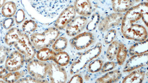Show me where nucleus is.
Masks as SVG:
<instances>
[{
	"instance_id": "f257e3e1",
	"label": "nucleus",
	"mask_w": 148,
	"mask_h": 83,
	"mask_svg": "<svg viewBox=\"0 0 148 83\" xmlns=\"http://www.w3.org/2000/svg\"><path fill=\"white\" fill-rule=\"evenodd\" d=\"M148 4L140 3L126 11L121 21V31L126 39L144 41L148 37Z\"/></svg>"
},
{
	"instance_id": "f03ea898",
	"label": "nucleus",
	"mask_w": 148,
	"mask_h": 83,
	"mask_svg": "<svg viewBox=\"0 0 148 83\" xmlns=\"http://www.w3.org/2000/svg\"><path fill=\"white\" fill-rule=\"evenodd\" d=\"M30 16L43 23L55 20L64 7L66 0H22Z\"/></svg>"
},
{
	"instance_id": "7ed1b4c3",
	"label": "nucleus",
	"mask_w": 148,
	"mask_h": 83,
	"mask_svg": "<svg viewBox=\"0 0 148 83\" xmlns=\"http://www.w3.org/2000/svg\"><path fill=\"white\" fill-rule=\"evenodd\" d=\"M5 43L8 46H13L25 57V61L29 63L36 54V49L25 33L19 29L12 28L5 35Z\"/></svg>"
},
{
	"instance_id": "20e7f679",
	"label": "nucleus",
	"mask_w": 148,
	"mask_h": 83,
	"mask_svg": "<svg viewBox=\"0 0 148 83\" xmlns=\"http://www.w3.org/2000/svg\"><path fill=\"white\" fill-rule=\"evenodd\" d=\"M102 46L97 43L92 48L83 52L72 63L70 69L71 75L78 73L94 59L98 57L101 52Z\"/></svg>"
},
{
	"instance_id": "39448f33",
	"label": "nucleus",
	"mask_w": 148,
	"mask_h": 83,
	"mask_svg": "<svg viewBox=\"0 0 148 83\" xmlns=\"http://www.w3.org/2000/svg\"><path fill=\"white\" fill-rule=\"evenodd\" d=\"M56 28H48L41 33H33L30 36L32 43L37 50L46 48L53 44L60 35Z\"/></svg>"
},
{
	"instance_id": "423d86ee",
	"label": "nucleus",
	"mask_w": 148,
	"mask_h": 83,
	"mask_svg": "<svg viewBox=\"0 0 148 83\" xmlns=\"http://www.w3.org/2000/svg\"><path fill=\"white\" fill-rule=\"evenodd\" d=\"M49 63L37 59L29 62L27 69L30 76L40 80L46 78L48 73Z\"/></svg>"
},
{
	"instance_id": "0eeeda50",
	"label": "nucleus",
	"mask_w": 148,
	"mask_h": 83,
	"mask_svg": "<svg viewBox=\"0 0 148 83\" xmlns=\"http://www.w3.org/2000/svg\"><path fill=\"white\" fill-rule=\"evenodd\" d=\"M95 41V37L92 33L84 32L73 37L69 42L71 47L79 51L88 48Z\"/></svg>"
},
{
	"instance_id": "6e6552de",
	"label": "nucleus",
	"mask_w": 148,
	"mask_h": 83,
	"mask_svg": "<svg viewBox=\"0 0 148 83\" xmlns=\"http://www.w3.org/2000/svg\"><path fill=\"white\" fill-rule=\"evenodd\" d=\"M51 83H66L67 80L66 72L63 67L54 63H49L48 73Z\"/></svg>"
},
{
	"instance_id": "1a4fd4ad",
	"label": "nucleus",
	"mask_w": 148,
	"mask_h": 83,
	"mask_svg": "<svg viewBox=\"0 0 148 83\" xmlns=\"http://www.w3.org/2000/svg\"><path fill=\"white\" fill-rule=\"evenodd\" d=\"M76 12L73 5L66 8L57 18L55 26L59 30L64 29L76 17Z\"/></svg>"
},
{
	"instance_id": "9d476101",
	"label": "nucleus",
	"mask_w": 148,
	"mask_h": 83,
	"mask_svg": "<svg viewBox=\"0 0 148 83\" xmlns=\"http://www.w3.org/2000/svg\"><path fill=\"white\" fill-rule=\"evenodd\" d=\"M148 54L132 55L127 61L123 69V72H130L147 65Z\"/></svg>"
},
{
	"instance_id": "9b49d317",
	"label": "nucleus",
	"mask_w": 148,
	"mask_h": 83,
	"mask_svg": "<svg viewBox=\"0 0 148 83\" xmlns=\"http://www.w3.org/2000/svg\"><path fill=\"white\" fill-rule=\"evenodd\" d=\"M25 61L24 56L22 53L18 51H14L6 59L5 68L10 72L16 71L23 67Z\"/></svg>"
},
{
	"instance_id": "f8f14e48",
	"label": "nucleus",
	"mask_w": 148,
	"mask_h": 83,
	"mask_svg": "<svg viewBox=\"0 0 148 83\" xmlns=\"http://www.w3.org/2000/svg\"><path fill=\"white\" fill-rule=\"evenodd\" d=\"M88 22L85 17L79 16L75 17L66 27L67 35L73 37L79 35L85 29Z\"/></svg>"
},
{
	"instance_id": "ddd939ff",
	"label": "nucleus",
	"mask_w": 148,
	"mask_h": 83,
	"mask_svg": "<svg viewBox=\"0 0 148 83\" xmlns=\"http://www.w3.org/2000/svg\"><path fill=\"white\" fill-rule=\"evenodd\" d=\"M123 15L122 13H112L103 18L98 26L99 30L105 32L111 28L117 26L121 23Z\"/></svg>"
},
{
	"instance_id": "4468645a",
	"label": "nucleus",
	"mask_w": 148,
	"mask_h": 83,
	"mask_svg": "<svg viewBox=\"0 0 148 83\" xmlns=\"http://www.w3.org/2000/svg\"><path fill=\"white\" fill-rule=\"evenodd\" d=\"M74 7L76 13L86 18L92 14V7L90 0H75Z\"/></svg>"
},
{
	"instance_id": "2eb2a0df",
	"label": "nucleus",
	"mask_w": 148,
	"mask_h": 83,
	"mask_svg": "<svg viewBox=\"0 0 148 83\" xmlns=\"http://www.w3.org/2000/svg\"><path fill=\"white\" fill-rule=\"evenodd\" d=\"M112 7L115 12L122 13L138 3L141 0H111Z\"/></svg>"
},
{
	"instance_id": "dca6fc26",
	"label": "nucleus",
	"mask_w": 148,
	"mask_h": 83,
	"mask_svg": "<svg viewBox=\"0 0 148 83\" xmlns=\"http://www.w3.org/2000/svg\"><path fill=\"white\" fill-rule=\"evenodd\" d=\"M122 77V73L118 69L114 70L107 73L96 80V83H111L118 81Z\"/></svg>"
},
{
	"instance_id": "f3484780",
	"label": "nucleus",
	"mask_w": 148,
	"mask_h": 83,
	"mask_svg": "<svg viewBox=\"0 0 148 83\" xmlns=\"http://www.w3.org/2000/svg\"><path fill=\"white\" fill-rule=\"evenodd\" d=\"M146 73L140 69H136L126 76L123 80L122 83H142L145 79Z\"/></svg>"
},
{
	"instance_id": "a211bd4d",
	"label": "nucleus",
	"mask_w": 148,
	"mask_h": 83,
	"mask_svg": "<svg viewBox=\"0 0 148 83\" xmlns=\"http://www.w3.org/2000/svg\"><path fill=\"white\" fill-rule=\"evenodd\" d=\"M148 51L147 39L144 41L138 42L132 45L129 49V53L131 56L147 53Z\"/></svg>"
},
{
	"instance_id": "6ab92c4d",
	"label": "nucleus",
	"mask_w": 148,
	"mask_h": 83,
	"mask_svg": "<svg viewBox=\"0 0 148 83\" xmlns=\"http://www.w3.org/2000/svg\"><path fill=\"white\" fill-rule=\"evenodd\" d=\"M56 52L51 49L44 48L40 49L36 53L38 60L43 61L52 60L56 54Z\"/></svg>"
},
{
	"instance_id": "aec40b11",
	"label": "nucleus",
	"mask_w": 148,
	"mask_h": 83,
	"mask_svg": "<svg viewBox=\"0 0 148 83\" xmlns=\"http://www.w3.org/2000/svg\"><path fill=\"white\" fill-rule=\"evenodd\" d=\"M17 10L16 4L12 1L5 3L2 7V14L4 16L10 18L14 16Z\"/></svg>"
},
{
	"instance_id": "412c9836",
	"label": "nucleus",
	"mask_w": 148,
	"mask_h": 83,
	"mask_svg": "<svg viewBox=\"0 0 148 83\" xmlns=\"http://www.w3.org/2000/svg\"><path fill=\"white\" fill-rule=\"evenodd\" d=\"M52 60L58 65L64 67L69 64L70 58L66 52L62 51L56 53Z\"/></svg>"
},
{
	"instance_id": "4be33fe9",
	"label": "nucleus",
	"mask_w": 148,
	"mask_h": 83,
	"mask_svg": "<svg viewBox=\"0 0 148 83\" xmlns=\"http://www.w3.org/2000/svg\"><path fill=\"white\" fill-rule=\"evenodd\" d=\"M128 54V50L126 46L123 43H120L116 58L117 64L122 65L125 62Z\"/></svg>"
},
{
	"instance_id": "5701e85b",
	"label": "nucleus",
	"mask_w": 148,
	"mask_h": 83,
	"mask_svg": "<svg viewBox=\"0 0 148 83\" xmlns=\"http://www.w3.org/2000/svg\"><path fill=\"white\" fill-rule=\"evenodd\" d=\"M120 43L118 41L115 40L110 44L106 54V57L110 61H113L116 58Z\"/></svg>"
},
{
	"instance_id": "b1692460",
	"label": "nucleus",
	"mask_w": 148,
	"mask_h": 83,
	"mask_svg": "<svg viewBox=\"0 0 148 83\" xmlns=\"http://www.w3.org/2000/svg\"><path fill=\"white\" fill-rule=\"evenodd\" d=\"M25 71L11 72L7 73L3 78V81L8 83H14L26 74Z\"/></svg>"
},
{
	"instance_id": "393cba45",
	"label": "nucleus",
	"mask_w": 148,
	"mask_h": 83,
	"mask_svg": "<svg viewBox=\"0 0 148 83\" xmlns=\"http://www.w3.org/2000/svg\"><path fill=\"white\" fill-rule=\"evenodd\" d=\"M68 40L66 38L61 36L58 38L52 44V48L57 52L64 50L67 46Z\"/></svg>"
},
{
	"instance_id": "a878e982",
	"label": "nucleus",
	"mask_w": 148,
	"mask_h": 83,
	"mask_svg": "<svg viewBox=\"0 0 148 83\" xmlns=\"http://www.w3.org/2000/svg\"><path fill=\"white\" fill-rule=\"evenodd\" d=\"M100 14L98 12L92 14L89 22L87 23L86 29L88 31H91L96 29L100 22Z\"/></svg>"
},
{
	"instance_id": "bb28decb",
	"label": "nucleus",
	"mask_w": 148,
	"mask_h": 83,
	"mask_svg": "<svg viewBox=\"0 0 148 83\" xmlns=\"http://www.w3.org/2000/svg\"><path fill=\"white\" fill-rule=\"evenodd\" d=\"M38 27L36 22L32 20H29L25 21L22 25V30L25 33L32 34Z\"/></svg>"
},
{
	"instance_id": "cd10ccee",
	"label": "nucleus",
	"mask_w": 148,
	"mask_h": 83,
	"mask_svg": "<svg viewBox=\"0 0 148 83\" xmlns=\"http://www.w3.org/2000/svg\"><path fill=\"white\" fill-rule=\"evenodd\" d=\"M103 65V61L96 59L93 61L88 66V71L91 73H95L101 71Z\"/></svg>"
},
{
	"instance_id": "c85d7f7f",
	"label": "nucleus",
	"mask_w": 148,
	"mask_h": 83,
	"mask_svg": "<svg viewBox=\"0 0 148 83\" xmlns=\"http://www.w3.org/2000/svg\"><path fill=\"white\" fill-rule=\"evenodd\" d=\"M16 83H47L49 81L46 80H40L32 76H27L21 78L16 82Z\"/></svg>"
},
{
	"instance_id": "c756f323",
	"label": "nucleus",
	"mask_w": 148,
	"mask_h": 83,
	"mask_svg": "<svg viewBox=\"0 0 148 83\" xmlns=\"http://www.w3.org/2000/svg\"><path fill=\"white\" fill-rule=\"evenodd\" d=\"M117 32L115 30H109L104 37V41L106 44H110L115 39Z\"/></svg>"
},
{
	"instance_id": "7c9ffc66",
	"label": "nucleus",
	"mask_w": 148,
	"mask_h": 83,
	"mask_svg": "<svg viewBox=\"0 0 148 83\" xmlns=\"http://www.w3.org/2000/svg\"><path fill=\"white\" fill-rule=\"evenodd\" d=\"M116 64L114 62L110 61L107 62L105 64L103 65L102 67L101 71L102 73H106V72L110 71L113 70L116 68Z\"/></svg>"
},
{
	"instance_id": "2f4dec72",
	"label": "nucleus",
	"mask_w": 148,
	"mask_h": 83,
	"mask_svg": "<svg viewBox=\"0 0 148 83\" xmlns=\"http://www.w3.org/2000/svg\"><path fill=\"white\" fill-rule=\"evenodd\" d=\"M10 50L5 46H0V64L4 62Z\"/></svg>"
},
{
	"instance_id": "473e14b6",
	"label": "nucleus",
	"mask_w": 148,
	"mask_h": 83,
	"mask_svg": "<svg viewBox=\"0 0 148 83\" xmlns=\"http://www.w3.org/2000/svg\"><path fill=\"white\" fill-rule=\"evenodd\" d=\"M25 18L24 12L22 9H19L18 12L16 16V21L17 23L19 24L23 22Z\"/></svg>"
},
{
	"instance_id": "72a5a7b5",
	"label": "nucleus",
	"mask_w": 148,
	"mask_h": 83,
	"mask_svg": "<svg viewBox=\"0 0 148 83\" xmlns=\"http://www.w3.org/2000/svg\"><path fill=\"white\" fill-rule=\"evenodd\" d=\"M69 83H83V80L82 76L79 74H75L72 76Z\"/></svg>"
},
{
	"instance_id": "f704fd0d",
	"label": "nucleus",
	"mask_w": 148,
	"mask_h": 83,
	"mask_svg": "<svg viewBox=\"0 0 148 83\" xmlns=\"http://www.w3.org/2000/svg\"><path fill=\"white\" fill-rule=\"evenodd\" d=\"M14 22V19L13 18H8L4 22V27L6 29H8L13 26Z\"/></svg>"
},
{
	"instance_id": "c9c22d12",
	"label": "nucleus",
	"mask_w": 148,
	"mask_h": 83,
	"mask_svg": "<svg viewBox=\"0 0 148 83\" xmlns=\"http://www.w3.org/2000/svg\"><path fill=\"white\" fill-rule=\"evenodd\" d=\"M7 71L4 67H0V79L3 78L4 76L7 73Z\"/></svg>"
},
{
	"instance_id": "e433bc0d",
	"label": "nucleus",
	"mask_w": 148,
	"mask_h": 83,
	"mask_svg": "<svg viewBox=\"0 0 148 83\" xmlns=\"http://www.w3.org/2000/svg\"><path fill=\"white\" fill-rule=\"evenodd\" d=\"M6 1V0H0V8L4 5Z\"/></svg>"
},
{
	"instance_id": "4c0bfd02",
	"label": "nucleus",
	"mask_w": 148,
	"mask_h": 83,
	"mask_svg": "<svg viewBox=\"0 0 148 83\" xmlns=\"http://www.w3.org/2000/svg\"><path fill=\"white\" fill-rule=\"evenodd\" d=\"M0 35H1V29H0Z\"/></svg>"
},
{
	"instance_id": "58836bf2",
	"label": "nucleus",
	"mask_w": 148,
	"mask_h": 83,
	"mask_svg": "<svg viewBox=\"0 0 148 83\" xmlns=\"http://www.w3.org/2000/svg\"><path fill=\"white\" fill-rule=\"evenodd\" d=\"M10 1H14V0H10Z\"/></svg>"
},
{
	"instance_id": "ea45409f",
	"label": "nucleus",
	"mask_w": 148,
	"mask_h": 83,
	"mask_svg": "<svg viewBox=\"0 0 148 83\" xmlns=\"http://www.w3.org/2000/svg\"><path fill=\"white\" fill-rule=\"evenodd\" d=\"M146 1H147V0H146Z\"/></svg>"
}]
</instances>
